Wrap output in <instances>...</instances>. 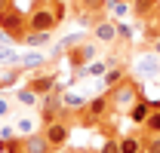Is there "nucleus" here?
<instances>
[{
    "label": "nucleus",
    "instance_id": "1",
    "mask_svg": "<svg viewBox=\"0 0 160 153\" xmlns=\"http://www.w3.org/2000/svg\"><path fill=\"white\" fill-rule=\"evenodd\" d=\"M28 28L31 31H56L59 16H56V0H34L28 12Z\"/></svg>",
    "mask_w": 160,
    "mask_h": 153
},
{
    "label": "nucleus",
    "instance_id": "2",
    "mask_svg": "<svg viewBox=\"0 0 160 153\" xmlns=\"http://www.w3.org/2000/svg\"><path fill=\"white\" fill-rule=\"evenodd\" d=\"M108 95H111V101H114L117 110H126L136 98H142V83L136 80V76H126L123 83H117V86L108 89Z\"/></svg>",
    "mask_w": 160,
    "mask_h": 153
},
{
    "label": "nucleus",
    "instance_id": "3",
    "mask_svg": "<svg viewBox=\"0 0 160 153\" xmlns=\"http://www.w3.org/2000/svg\"><path fill=\"white\" fill-rule=\"evenodd\" d=\"M0 31L9 40H22L28 34V16H22L16 6H6L0 9Z\"/></svg>",
    "mask_w": 160,
    "mask_h": 153
},
{
    "label": "nucleus",
    "instance_id": "4",
    "mask_svg": "<svg viewBox=\"0 0 160 153\" xmlns=\"http://www.w3.org/2000/svg\"><path fill=\"white\" fill-rule=\"evenodd\" d=\"M96 40L92 43H86V40H80V43H74V46H68L65 49V55H68V61H71V67H74V74H86V64L89 61H96Z\"/></svg>",
    "mask_w": 160,
    "mask_h": 153
},
{
    "label": "nucleus",
    "instance_id": "5",
    "mask_svg": "<svg viewBox=\"0 0 160 153\" xmlns=\"http://www.w3.org/2000/svg\"><path fill=\"white\" fill-rule=\"evenodd\" d=\"M71 126L74 123H68V119H52V123H43V129L40 132L46 135V141H49V147L52 150H62L65 144H68V138H71Z\"/></svg>",
    "mask_w": 160,
    "mask_h": 153
},
{
    "label": "nucleus",
    "instance_id": "6",
    "mask_svg": "<svg viewBox=\"0 0 160 153\" xmlns=\"http://www.w3.org/2000/svg\"><path fill=\"white\" fill-rule=\"evenodd\" d=\"M89 31H92V40H96L99 46H114L117 37H120L117 34V21L111 19V16H99V19L92 21Z\"/></svg>",
    "mask_w": 160,
    "mask_h": 153
},
{
    "label": "nucleus",
    "instance_id": "7",
    "mask_svg": "<svg viewBox=\"0 0 160 153\" xmlns=\"http://www.w3.org/2000/svg\"><path fill=\"white\" fill-rule=\"evenodd\" d=\"M56 86H59V76H56V71H34V74H31V80H28V89H34L40 98L49 95Z\"/></svg>",
    "mask_w": 160,
    "mask_h": 153
},
{
    "label": "nucleus",
    "instance_id": "8",
    "mask_svg": "<svg viewBox=\"0 0 160 153\" xmlns=\"http://www.w3.org/2000/svg\"><path fill=\"white\" fill-rule=\"evenodd\" d=\"M151 110H154V104L142 95V98H136V101L126 107V116H129V123H132V126H139V129H142V126H145V119L151 116Z\"/></svg>",
    "mask_w": 160,
    "mask_h": 153
},
{
    "label": "nucleus",
    "instance_id": "9",
    "mask_svg": "<svg viewBox=\"0 0 160 153\" xmlns=\"http://www.w3.org/2000/svg\"><path fill=\"white\" fill-rule=\"evenodd\" d=\"M74 6H77V12H80V21L92 28V21H96L92 16H102L105 0H74Z\"/></svg>",
    "mask_w": 160,
    "mask_h": 153
},
{
    "label": "nucleus",
    "instance_id": "10",
    "mask_svg": "<svg viewBox=\"0 0 160 153\" xmlns=\"http://www.w3.org/2000/svg\"><path fill=\"white\" fill-rule=\"evenodd\" d=\"M22 153H52V147H49V141H46V135L43 132H31L22 138Z\"/></svg>",
    "mask_w": 160,
    "mask_h": 153
},
{
    "label": "nucleus",
    "instance_id": "11",
    "mask_svg": "<svg viewBox=\"0 0 160 153\" xmlns=\"http://www.w3.org/2000/svg\"><path fill=\"white\" fill-rule=\"evenodd\" d=\"M142 31H145V37L151 40V43L160 40V3H157V9H154L148 19H142Z\"/></svg>",
    "mask_w": 160,
    "mask_h": 153
},
{
    "label": "nucleus",
    "instance_id": "12",
    "mask_svg": "<svg viewBox=\"0 0 160 153\" xmlns=\"http://www.w3.org/2000/svg\"><path fill=\"white\" fill-rule=\"evenodd\" d=\"M120 153H145V138H139V135H120Z\"/></svg>",
    "mask_w": 160,
    "mask_h": 153
},
{
    "label": "nucleus",
    "instance_id": "13",
    "mask_svg": "<svg viewBox=\"0 0 160 153\" xmlns=\"http://www.w3.org/2000/svg\"><path fill=\"white\" fill-rule=\"evenodd\" d=\"M49 40H52V31H31V28H28V34L22 37V43H28V46L37 49V46H46Z\"/></svg>",
    "mask_w": 160,
    "mask_h": 153
},
{
    "label": "nucleus",
    "instance_id": "14",
    "mask_svg": "<svg viewBox=\"0 0 160 153\" xmlns=\"http://www.w3.org/2000/svg\"><path fill=\"white\" fill-rule=\"evenodd\" d=\"M129 3H132V16H136V19H148V16L157 9L160 0H129Z\"/></svg>",
    "mask_w": 160,
    "mask_h": 153
},
{
    "label": "nucleus",
    "instance_id": "15",
    "mask_svg": "<svg viewBox=\"0 0 160 153\" xmlns=\"http://www.w3.org/2000/svg\"><path fill=\"white\" fill-rule=\"evenodd\" d=\"M126 76H129V74H126V64H111V67H108V74H105V86L111 89V86L123 83Z\"/></svg>",
    "mask_w": 160,
    "mask_h": 153
},
{
    "label": "nucleus",
    "instance_id": "16",
    "mask_svg": "<svg viewBox=\"0 0 160 153\" xmlns=\"http://www.w3.org/2000/svg\"><path fill=\"white\" fill-rule=\"evenodd\" d=\"M157 52H154V55H148V58H142L139 61V74L142 76H154V74H160V64H157Z\"/></svg>",
    "mask_w": 160,
    "mask_h": 153
},
{
    "label": "nucleus",
    "instance_id": "17",
    "mask_svg": "<svg viewBox=\"0 0 160 153\" xmlns=\"http://www.w3.org/2000/svg\"><path fill=\"white\" fill-rule=\"evenodd\" d=\"M62 104H65V110H80V107H86V98L74 95V92H62Z\"/></svg>",
    "mask_w": 160,
    "mask_h": 153
},
{
    "label": "nucleus",
    "instance_id": "18",
    "mask_svg": "<svg viewBox=\"0 0 160 153\" xmlns=\"http://www.w3.org/2000/svg\"><path fill=\"white\" fill-rule=\"evenodd\" d=\"M43 61H46L43 52H28V55H22V67H25V71H40Z\"/></svg>",
    "mask_w": 160,
    "mask_h": 153
},
{
    "label": "nucleus",
    "instance_id": "19",
    "mask_svg": "<svg viewBox=\"0 0 160 153\" xmlns=\"http://www.w3.org/2000/svg\"><path fill=\"white\" fill-rule=\"evenodd\" d=\"M16 98H19L25 107H34V104H40V95L34 92V89H28V86H25V89H19V92H16Z\"/></svg>",
    "mask_w": 160,
    "mask_h": 153
},
{
    "label": "nucleus",
    "instance_id": "20",
    "mask_svg": "<svg viewBox=\"0 0 160 153\" xmlns=\"http://www.w3.org/2000/svg\"><path fill=\"white\" fill-rule=\"evenodd\" d=\"M108 67H111V64H108V58H105V61H89L86 74H89V76H105V74H108Z\"/></svg>",
    "mask_w": 160,
    "mask_h": 153
},
{
    "label": "nucleus",
    "instance_id": "21",
    "mask_svg": "<svg viewBox=\"0 0 160 153\" xmlns=\"http://www.w3.org/2000/svg\"><path fill=\"white\" fill-rule=\"evenodd\" d=\"M0 61H9V64H16V61H22V58L16 55V49H12L9 43H0Z\"/></svg>",
    "mask_w": 160,
    "mask_h": 153
},
{
    "label": "nucleus",
    "instance_id": "22",
    "mask_svg": "<svg viewBox=\"0 0 160 153\" xmlns=\"http://www.w3.org/2000/svg\"><path fill=\"white\" fill-rule=\"evenodd\" d=\"M99 153H120V138H105Z\"/></svg>",
    "mask_w": 160,
    "mask_h": 153
},
{
    "label": "nucleus",
    "instance_id": "23",
    "mask_svg": "<svg viewBox=\"0 0 160 153\" xmlns=\"http://www.w3.org/2000/svg\"><path fill=\"white\" fill-rule=\"evenodd\" d=\"M16 80H19V71H12V74H3V80H0V92H6L9 86H16Z\"/></svg>",
    "mask_w": 160,
    "mask_h": 153
},
{
    "label": "nucleus",
    "instance_id": "24",
    "mask_svg": "<svg viewBox=\"0 0 160 153\" xmlns=\"http://www.w3.org/2000/svg\"><path fill=\"white\" fill-rule=\"evenodd\" d=\"M145 153H160V135L145 138Z\"/></svg>",
    "mask_w": 160,
    "mask_h": 153
},
{
    "label": "nucleus",
    "instance_id": "25",
    "mask_svg": "<svg viewBox=\"0 0 160 153\" xmlns=\"http://www.w3.org/2000/svg\"><path fill=\"white\" fill-rule=\"evenodd\" d=\"M19 132L22 135H31V132H34V119H31V116H22V119H19Z\"/></svg>",
    "mask_w": 160,
    "mask_h": 153
},
{
    "label": "nucleus",
    "instance_id": "26",
    "mask_svg": "<svg viewBox=\"0 0 160 153\" xmlns=\"http://www.w3.org/2000/svg\"><path fill=\"white\" fill-rule=\"evenodd\" d=\"M117 34L123 40H129V37H132V28H129V25H117Z\"/></svg>",
    "mask_w": 160,
    "mask_h": 153
},
{
    "label": "nucleus",
    "instance_id": "27",
    "mask_svg": "<svg viewBox=\"0 0 160 153\" xmlns=\"http://www.w3.org/2000/svg\"><path fill=\"white\" fill-rule=\"evenodd\" d=\"M9 138H16V129L3 126V129H0V141H9Z\"/></svg>",
    "mask_w": 160,
    "mask_h": 153
},
{
    "label": "nucleus",
    "instance_id": "28",
    "mask_svg": "<svg viewBox=\"0 0 160 153\" xmlns=\"http://www.w3.org/2000/svg\"><path fill=\"white\" fill-rule=\"evenodd\" d=\"M0 116H9V101L6 98H0Z\"/></svg>",
    "mask_w": 160,
    "mask_h": 153
},
{
    "label": "nucleus",
    "instance_id": "29",
    "mask_svg": "<svg viewBox=\"0 0 160 153\" xmlns=\"http://www.w3.org/2000/svg\"><path fill=\"white\" fill-rule=\"evenodd\" d=\"M6 6H16V0H0V9H6Z\"/></svg>",
    "mask_w": 160,
    "mask_h": 153
},
{
    "label": "nucleus",
    "instance_id": "30",
    "mask_svg": "<svg viewBox=\"0 0 160 153\" xmlns=\"http://www.w3.org/2000/svg\"><path fill=\"white\" fill-rule=\"evenodd\" d=\"M154 52H157V55H160V40H157V43H154Z\"/></svg>",
    "mask_w": 160,
    "mask_h": 153
},
{
    "label": "nucleus",
    "instance_id": "31",
    "mask_svg": "<svg viewBox=\"0 0 160 153\" xmlns=\"http://www.w3.org/2000/svg\"><path fill=\"white\" fill-rule=\"evenodd\" d=\"M74 153H96V150H74Z\"/></svg>",
    "mask_w": 160,
    "mask_h": 153
},
{
    "label": "nucleus",
    "instance_id": "32",
    "mask_svg": "<svg viewBox=\"0 0 160 153\" xmlns=\"http://www.w3.org/2000/svg\"><path fill=\"white\" fill-rule=\"evenodd\" d=\"M65 3H68V0H65Z\"/></svg>",
    "mask_w": 160,
    "mask_h": 153
}]
</instances>
